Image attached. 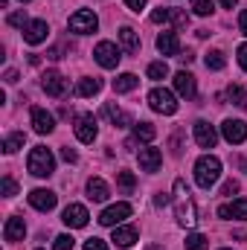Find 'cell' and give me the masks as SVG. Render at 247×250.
<instances>
[{
    "label": "cell",
    "mask_w": 247,
    "mask_h": 250,
    "mask_svg": "<svg viewBox=\"0 0 247 250\" xmlns=\"http://www.w3.org/2000/svg\"><path fill=\"white\" fill-rule=\"evenodd\" d=\"M218 178H221V160L212 157V154H204V157L195 163V181H198V187L201 189L215 187Z\"/></svg>",
    "instance_id": "6da1fadb"
},
{
    "label": "cell",
    "mask_w": 247,
    "mask_h": 250,
    "mask_svg": "<svg viewBox=\"0 0 247 250\" xmlns=\"http://www.w3.org/2000/svg\"><path fill=\"white\" fill-rule=\"evenodd\" d=\"M26 169L35 175V178H50L56 172V160H53V151L47 146H35L29 151V160H26Z\"/></svg>",
    "instance_id": "7a4b0ae2"
},
{
    "label": "cell",
    "mask_w": 247,
    "mask_h": 250,
    "mask_svg": "<svg viewBox=\"0 0 247 250\" xmlns=\"http://www.w3.org/2000/svg\"><path fill=\"white\" fill-rule=\"evenodd\" d=\"M148 105H151L157 114H166V117L178 111V99H175V93L166 90V87H154V90L148 93Z\"/></svg>",
    "instance_id": "3957f363"
},
{
    "label": "cell",
    "mask_w": 247,
    "mask_h": 250,
    "mask_svg": "<svg viewBox=\"0 0 247 250\" xmlns=\"http://www.w3.org/2000/svg\"><path fill=\"white\" fill-rule=\"evenodd\" d=\"M93 59L99 62V67H105V70H114L120 59H123V53H120V47L117 44H111V41H99L96 44V50H93Z\"/></svg>",
    "instance_id": "277c9868"
},
{
    "label": "cell",
    "mask_w": 247,
    "mask_h": 250,
    "mask_svg": "<svg viewBox=\"0 0 247 250\" xmlns=\"http://www.w3.org/2000/svg\"><path fill=\"white\" fill-rule=\"evenodd\" d=\"M96 26H99V18L90 9H79L76 15H70V29L79 35H90V32H96Z\"/></svg>",
    "instance_id": "5b68a950"
},
{
    "label": "cell",
    "mask_w": 247,
    "mask_h": 250,
    "mask_svg": "<svg viewBox=\"0 0 247 250\" xmlns=\"http://www.w3.org/2000/svg\"><path fill=\"white\" fill-rule=\"evenodd\" d=\"M73 131H76V137H79L82 143H93L96 134H99V128H96V117H93V114H82V117H76Z\"/></svg>",
    "instance_id": "8992f818"
},
{
    "label": "cell",
    "mask_w": 247,
    "mask_h": 250,
    "mask_svg": "<svg viewBox=\"0 0 247 250\" xmlns=\"http://www.w3.org/2000/svg\"><path fill=\"white\" fill-rule=\"evenodd\" d=\"M41 87H44V93H47V96H56V99H62L64 93H67V79H64L62 73L50 70V73H44V82H41Z\"/></svg>",
    "instance_id": "52a82bcc"
},
{
    "label": "cell",
    "mask_w": 247,
    "mask_h": 250,
    "mask_svg": "<svg viewBox=\"0 0 247 250\" xmlns=\"http://www.w3.org/2000/svg\"><path fill=\"white\" fill-rule=\"evenodd\" d=\"M128 215H131V204H125V201H123V204L108 207V209L99 215V224H102V227H117V224H120V221H125Z\"/></svg>",
    "instance_id": "ba28073f"
},
{
    "label": "cell",
    "mask_w": 247,
    "mask_h": 250,
    "mask_svg": "<svg viewBox=\"0 0 247 250\" xmlns=\"http://www.w3.org/2000/svg\"><path fill=\"white\" fill-rule=\"evenodd\" d=\"M221 134H224V140H227V143L239 146V143H245V140H247V123H245V120H224Z\"/></svg>",
    "instance_id": "9c48e42d"
},
{
    "label": "cell",
    "mask_w": 247,
    "mask_h": 250,
    "mask_svg": "<svg viewBox=\"0 0 247 250\" xmlns=\"http://www.w3.org/2000/svg\"><path fill=\"white\" fill-rule=\"evenodd\" d=\"M195 143H198L201 148H212V146L218 143V131L206 123V120H198V123H195Z\"/></svg>",
    "instance_id": "30bf717a"
},
{
    "label": "cell",
    "mask_w": 247,
    "mask_h": 250,
    "mask_svg": "<svg viewBox=\"0 0 247 250\" xmlns=\"http://www.w3.org/2000/svg\"><path fill=\"white\" fill-rule=\"evenodd\" d=\"M160 163H163V154H160V148H151V146L140 148V169H143V172L154 175V172L160 169Z\"/></svg>",
    "instance_id": "8fae6325"
},
{
    "label": "cell",
    "mask_w": 247,
    "mask_h": 250,
    "mask_svg": "<svg viewBox=\"0 0 247 250\" xmlns=\"http://www.w3.org/2000/svg\"><path fill=\"white\" fill-rule=\"evenodd\" d=\"M87 209L82 207V204H70L67 209H64V215H62V221L67 224V227H76V230H82L84 224H87Z\"/></svg>",
    "instance_id": "7c38bea8"
},
{
    "label": "cell",
    "mask_w": 247,
    "mask_h": 250,
    "mask_svg": "<svg viewBox=\"0 0 247 250\" xmlns=\"http://www.w3.org/2000/svg\"><path fill=\"white\" fill-rule=\"evenodd\" d=\"M47 32H50L47 21H29V23H26V29H23V41L35 47V44L47 41Z\"/></svg>",
    "instance_id": "4fadbf2b"
},
{
    "label": "cell",
    "mask_w": 247,
    "mask_h": 250,
    "mask_svg": "<svg viewBox=\"0 0 247 250\" xmlns=\"http://www.w3.org/2000/svg\"><path fill=\"white\" fill-rule=\"evenodd\" d=\"M56 192H50V189H32L29 192V204L35 207V209H41V212H50L53 207H56Z\"/></svg>",
    "instance_id": "5bb4252c"
},
{
    "label": "cell",
    "mask_w": 247,
    "mask_h": 250,
    "mask_svg": "<svg viewBox=\"0 0 247 250\" xmlns=\"http://www.w3.org/2000/svg\"><path fill=\"white\" fill-rule=\"evenodd\" d=\"M175 90H178L184 99H195V93H198V87H195V76L186 73V70L175 73Z\"/></svg>",
    "instance_id": "9a60e30c"
},
{
    "label": "cell",
    "mask_w": 247,
    "mask_h": 250,
    "mask_svg": "<svg viewBox=\"0 0 247 250\" xmlns=\"http://www.w3.org/2000/svg\"><path fill=\"white\" fill-rule=\"evenodd\" d=\"M23 236H26L23 218H21V215H12V218L6 221V227H3V239H6V242H21Z\"/></svg>",
    "instance_id": "2e32d148"
},
{
    "label": "cell",
    "mask_w": 247,
    "mask_h": 250,
    "mask_svg": "<svg viewBox=\"0 0 247 250\" xmlns=\"http://www.w3.org/2000/svg\"><path fill=\"white\" fill-rule=\"evenodd\" d=\"M32 128L38 134H53V128H56L53 114H47L44 108H32Z\"/></svg>",
    "instance_id": "e0dca14e"
},
{
    "label": "cell",
    "mask_w": 247,
    "mask_h": 250,
    "mask_svg": "<svg viewBox=\"0 0 247 250\" xmlns=\"http://www.w3.org/2000/svg\"><path fill=\"white\" fill-rule=\"evenodd\" d=\"M218 215L221 218H242V221H247V198H239L233 204H224L218 209Z\"/></svg>",
    "instance_id": "ac0fdd59"
},
{
    "label": "cell",
    "mask_w": 247,
    "mask_h": 250,
    "mask_svg": "<svg viewBox=\"0 0 247 250\" xmlns=\"http://www.w3.org/2000/svg\"><path fill=\"white\" fill-rule=\"evenodd\" d=\"M195 221H198V215H195V204H192V198H181V204H178V224H184V227H195Z\"/></svg>",
    "instance_id": "d6986e66"
},
{
    "label": "cell",
    "mask_w": 247,
    "mask_h": 250,
    "mask_svg": "<svg viewBox=\"0 0 247 250\" xmlns=\"http://www.w3.org/2000/svg\"><path fill=\"white\" fill-rule=\"evenodd\" d=\"M108 184L102 181V178H90L87 181V198L93 201V204H102V201H108Z\"/></svg>",
    "instance_id": "ffe728a7"
},
{
    "label": "cell",
    "mask_w": 247,
    "mask_h": 250,
    "mask_svg": "<svg viewBox=\"0 0 247 250\" xmlns=\"http://www.w3.org/2000/svg\"><path fill=\"white\" fill-rule=\"evenodd\" d=\"M117 248H131V245H137V227H114V239H111Z\"/></svg>",
    "instance_id": "44dd1931"
},
{
    "label": "cell",
    "mask_w": 247,
    "mask_h": 250,
    "mask_svg": "<svg viewBox=\"0 0 247 250\" xmlns=\"http://www.w3.org/2000/svg\"><path fill=\"white\" fill-rule=\"evenodd\" d=\"M157 50H160L163 56H175V53L181 50L178 32H160V35H157Z\"/></svg>",
    "instance_id": "7402d4cb"
},
{
    "label": "cell",
    "mask_w": 247,
    "mask_h": 250,
    "mask_svg": "<svg viewBox=\"0 0 247 250\" xmlns=\"http://www.w3.org/2000/svg\"><path fill=\"white\" fill-rule=\"evenodd\" d=\"M99 90H102V82L93 79V76H84V79H79V84H76V93H79V96H96Z\"/></svg>",
    "instance_id": "603a6c76"
},
{
    "label": "cell",
    "mask_w": 247,
    "mask_h": 250,
    "mask_svg": "<svg viewBox=\"0 0 247 250\" xmlns=\"http://www.w3.org/2000/svg\"><path fill=\"white\" fill-rule=\"evenodd\" d=\"M105 114L111 117V123L117 125V128H128V125H134V120H131V117H128L125 111H120V108H117L114 102H108V105H105Z\"/></svg>",
    "instance_id": "cb8c5ba5"
},
{
    "label": "cell",
    "mask_w": 247,
    "mask_h": 250,
    "mask_svg": "<svg viewBox=\"0 0 247 250\" xmlns=\"http://www.w3.org/2000/svg\"><path fill=\"white\" fill-rule=\"evenodd\" d=\"M137 84H140V79H137L134 73H123V76L114 79V90H117V93H131Z\"/></svg>",
    "instance_id": "d4e9b609"
},
{
    "label": "cell",
    "mask_w": 247,
    "mask_h": 250,
    "mask_svg": "<svg viewBox=\"0 0 247 250\" xmlns=\"http://www.w3.org/2000/svg\"><path fill=\"white\" fill-rule=\"evenodd\" d=\"M154 137H157V128L151 123H137L134 125V140H137V143H151Z\"/></svg>",
    "instance_id": "484cf974"
},
{
    "label": "cell",
    "mask_w": 247,
    "mask_h": 250,
    "mask_svg": "<svg viewBox=\"0 0 247 250\" xmlns=\"http://www.w3.org/2000/svg\"><path fill=\"white\" fill-rule=\"evenodd\" d=\"M120 41H123V47L128 53H137V50H140V38H137V32H134L131 26H123V29H120Z\"/></svg>",
    "instance_id": "4316f807"
},
{
    "label": "cell",
    "mask_w": 247,
    "mask_h": 250,
    "mask_svg": "<svg viewBox=\"0 0 247 250\" xmlns=\"http://www.w3.org/2000/svg\"><path fill=\"white\" fill-rule=\"evenodd\" d=\"M227 96H230L233 105H239V108L247 111V90L242 87V84H230V87H227Z\"/></svg>",
    "instance_id": "83f0119b"
},
{
    "label": "cell",
    "mask_w": 247,
    "mask_h": 250,
    "mask_svg": "<svg viewBox=\"0 0 247 250\" xmlns=\"http://www.w3.org/2000/svg\"><path fill=\"white\" fill-rule=\"evenodd\" d=\"M23 140H26V137H23L21 131H15V134H9V137L3 140V151H6V154H15L18 148H23Z\"/></svg>",
    "instance_id": "f1b7e54d"
},
{
    "label": "cell",
    "mask_w": 247,
    "mask_h": 250,
    "mask_svg": "<svg viewBox=\"0 0 247 250\" xmlns=\"http://www.w3.org/2000/svg\"><path fill=\"white\" fill-rule=\"evenodd\" d=\"M169 76V64L166 62H151L148 64V79L151 82H160V79H166Z\"/></svg>",
    "instance_id": "f546056e"
},
{
    "label": "cell",
    "mask_w": 247,
    "mask_h": 250,
    "mask_svg": "<svg viewBox=\"0 0 247 250\" xmlns=\"http://www.w3.org/2000/svg\"><path fill=\"white\" fill-rule=\"evenodd\" d=\"M184 245H186V250H206V248H209L206 236H201V233H189Z\"/></svg>",
    "instance_id": "4dcf8cb0"
},
{
    "label": "cell",
    "mask_w": 247,
    "mask_h": 250,
    "mask_svg": "<svg viewBox=\"0 0 247 250\" xmlns=\"http://www.w3.org/2000/svg\"><path fill=\"white\" fill-rule=\"evenodd\" d=\"M224 64H227V59H224V53H221V50L206 53V67H209V70H224Z\"/></svg>",
    "instance_id": "1f68e13d"
},
{
    "label": "cell",
    "mask_w": 247,
    "mask_h": 250,
    "mask_svg": "<svg viewBox=\"0 0 247 250\" xmlns=\"http://www.w3.org/2000/svg\"><path fill=\"white\" fill-rule=\"evenodd\" d=\"M117 184H120V189L128 195V192H134V187H137V178H134L131 172H120V175H117Z\"/></svg>",
    "instance_id": "d6a6232c"
},
{
    "label": "cell",
    "mask_w": 247,
    "mask_h": 250,
    "mask_svg": "<svg viewBox=\"0 0 247 250\" xmlns=\"http://www.w3.org/2000/svg\"><path fill=\"white\" fill-rule=\"evenodd\" d=\"M192 12L201 15V18H206L212 12V0H192Z\"/></svg>",
    "instance_id": "836d02e7"
},
{
    "label": "cell",
    "mask_w": 247,
    "mask_h": 250,
    "mask_svg": "<svg viewBox=\"0 0 247 250\" xmlns=\"http://www.w3.org/2000/svg\"><path fill=\"white\" fill-rule=\"evenodd\" d=\"M6 23H9V26H21V29H26L29 21H26V12H12V15L6 18Z\"/></svg>",
    "instance_id": "e575fe53"
},
{
    "label": "cell",
    "mask_w": 247,
    "mask_h": 250,
    "mask_svg": "<svg viewBox=\"0 0 247 250\" xmlns=\"http://www.w3.org/2000/svg\"><path fill=\"white\" fill-rule=\"evenodd\" d=\"M166 21H172V9H154L151 12V23H166Z\"/></svg>",
    "instance_id": "d590c367"
},
{
    "label": "cell",
    "mask_w": 247,
    "mask_h": 250,
    "mask_svg": "<svg viewBox=\"0 0 247 250\" xmlns=\"http://www.w3.org/2000/svg\"><path fill=\"white\" fill-rule=\"evenodd\" d=\"M0 189H3V195H6V198H15V195H18V184H15L9 175L0 181Z\"/></svg>",
    "instance_id": "8d00e7d4"
},
{
    "label": "cell",
    "mask_w": 247,
    "mask_h": 250,
    "mask_svg": "<svg viewBox=\"0 0 247 250\" xmlns=\"http://www.w3.org/2000/svg\"><path fill=\"white\" fill-rule=\"evenodd\" d=\"M172 23H175L178 29H184L186 23H189V15H186V12H181V9H172Z\"/></svg>",
    "instance_id": "74e56055"
},
{
    "label": "cell",
    "mask_w": 247,
    "mask_h": 250,
    "mask_svg": "<svg viewBox=\"0 0 247 250\" xmlns=\"http://www.w3.org/2000/svg\"><path fill=\"white\" fill-rule=\"evenodd\" d=\"M53 250H73V239H70V236H59V239L53 242Z\"/></svg>",
    "instance_id": "f35d334b"
},
{
    "label": "cell",
    "mask_w": 247,
    "mask_h": 250,
    "mask_svg": "<svg viewBox=\"0 0 247 250\" xmlns=\"http://www.w3.org/2000/svg\"><path fill=\"white\" fill-rule=\"evenodd\" d=\"M84 250H108V245H105L102 239H87V242H84Z\"/></svg>",
    "instance_id": "ab89813d"
},
{
    "label": "cell",
    "mask_w": 247,
    "mask_h": 250,
    "mask_svg": "<svg viewBox=\"0 0 247 250\" xmlns=\"http://www.w3.org/2000/svg\"><path fill=\"white\" fill-rule=\"evenodd\" d=\"M62 157L67 160V163H76V160H79V154H76V148H70V146H64V148H62Z\"/></svg>",
    "instance_id": "60d3db41"
},
{
    "label": "cell",
    "mask_w": 247,
    "mask_h": 250,
    "mask_svg": "<svg viewBox=\"0 0 247 250\" xmlns=\"http://www.w3.org/2000/svg\"><path fill=\"white\" fill-rule=\"evenodd\" d=\"M236 192H239V181H227L221 187V195H236Z\"/></svg>",
    "instance_id": "b9f144b4"
},
{
    "label": "cell",
    "mask_w": 247,
    "mask_h": 250,
    "mask_svg": "<svg viewBox=\"0 0 247 250\" xmlns=\"http://www.w3.org/2000/svg\"><path fill=\"white\" fill-rule=\"evenodd\" d=\"M125 6L131 12H140V9H145V0H125Z\"/></svg>",
    "instance_id": "7bdbcfd3"
},
{
    "label": "cell",
    "mask_w": 247,
    "mask_h": 250,
    "mask_svg": "<svg viewBox=\"0 0 247 250\" xmlns=\"http://www.w3.org/2000/svg\"><path fill=\"white\" fill-rule=\"evenodd\" d=\"M239 64H242V70H247V44L239 47Z\"/></svg>",
    "instance_id": "ee69618b"
},
{
    "label": "cell",
    "mask_w": 247,
    "mask_h": 250,
    "mask_svg": "<svg viewBox=\"0 0 247 250\" xmlns=\"http://www.w3.org/2000/svg\"><path fill=\"white\" fill-rule=\"evenodd\" d=\"M3 79H6V84H15V82H18V70H6Z\"/></svg>",
    "instance_id": "f6af8a7d"
},
{
    "label": "cell",
    "mask_w": 247,
    "mask_h": 250,
    "mask_svg": "<svg viewBox=\"0 0 247 250\" xmlns=\"http://www.w3.org/2000/svg\"><path fill=\"white\" fill-rule=\"evenodd\" d=\"M154 204H157V207H166V204H172V198H169L166 192H160V195L154 198Z\"/></svg>",
    "instance_id": "bcb514c9"
},
{
    "label": "cell",
    "mask_w": 247,
    "mask_h": 250,
    "mask_svg": "<svg viewBox=\"0 0 247 250\" xmlns=\"http://www.w3.org/2000/svg\"><path fill=\"white\" fill-rule=\"evenodd\" d=\"M239 29H242V35H247V9L239 15Z\"/></svg>",
    "instance_id": "7dc6e473"
},
{
    "label": "cell",
    "mask_w": 247,
    "mask_h": 250,
    "mask_svg": "<svg viewBox=\"0 0 247 250\" xmlns=\"http://www.w3.org/2000/svg\"><path fill=\"white\" fill-rule=\"evenodd\" d=\"M178 59H181V62H184V64H189V62H192V59H195V56H192V53H189V50H186L184 56H178Z\"/></svg>",
    "instance_id": "c3c4849f"
},
{
    "label": "cell",
    "mask_w": 247,
    "mask_h": 250,
    "mask_svg": "<svg viewBox=\"0 0 247 250\" xmlns=\"http://www.w3.org/2000/svg\"><path fill=\"white\" fill-rule=\"evenodd\" d=\"M218 3H221L224 9H233V6H236V0H218Z\"/></svg>",
    "instance_id": "681fc988"
},
{
    "label": "cell",
    "mask_w": 247,
    "mask_h": 250,
    "mask_svg": "<svg viewBox=\"0 0 247 250\" xmlns=\"http://www.w3.org/2000/svg\"><path fill=\"white\" fill-rule=\"evenodd\" d=\"M145 250H163V248L160 245H151V248H145Z\"/></svg>",
    "instance_id": "f907efd6"
},
{
    "label": "cell",
    "mask_w": 247,
    "mask_h": 250,
    "mask_svg": "<svg viewBox=\"0 0 247 250\" xmlns=\"http://www.w3.org/2000/svg\"><path fill=\"white\" fill-rule=\"evenodd\" d=\"M242 169H245V172H247V160H242Z\"/></svg>",
    "instance_id": "816d5d0a"
},
{
    "label": "cell",
    "mask_w": 247,
    "mask_h": 250,
    "mask_svg": "<svg viewBox=\"0 0 247 250\" xmlns=\"http://www.w3.org/2000/svg\"><path fill=\"white\" fill-rule=\"evenodd\" d=\"M21 3H29V0H21Z\"/></svg>",
    "instance_id": "f5cc1de1"
},
{
    "label": "cell",
    "mask_w": 247,
    "mask_h": 250,
    "mask_svg": "<svg viewBox=\"0 0 247 250\" xmlns=\"http://www.w3.org/2000/svg\"><path fill=\"white\" fill-rule=\"evenodd\" d=\"M224 250H230V248H224Z\"/></svg>",
    "instance_id": "db71d44e"
}]
</instances>
